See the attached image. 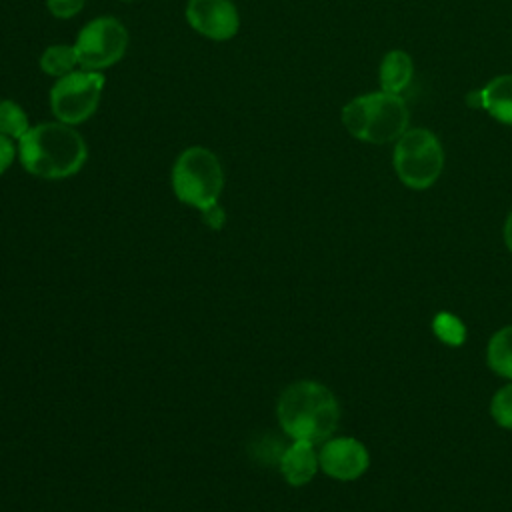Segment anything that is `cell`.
Segmentation results:
<instances>
[{
  "label": "cell",
  "instance_id": "obj_2",
  "mask_svg": "<svg viewBox=\"0 0 512 512\" xmlns=\"http://www.w3.org/2000/svg\"><path fill=\"white\" fill-rule=\"evenodd\" d=\"M276 418L292 440L320 444L334 434L340 406L328 386L316 380H298L282 390L276 402Z\"/></svg>",
  "mask_w": 512,
  "mask_h": 512
},
{
  "label": "cell",
  "instance_id": "obj_1",
  "mask_svg": "<svg viewBox=\"0 0 512 512\" xmlns=\"http://www.w3.org/2000/svg\"><path fill=\"white\" fill-rule=\"evenodd\" d=\"M22 168L42 180H64L82 170L88 144L76 126L60 120L32 124L16 142Z\"/></svg>",
  "mask_w": 512,
  "mask_h": 512
},
{
  "label": "cell",
  "instance_id": "obj_5",
  "mask_svg": "<svg viewBox=\"0 0 512 512\" xmlns=\"http://www.w3.org/2000/svg\"><path fill=\"white\" fill-rule=\"evenodd\" d=\"M392 166L404 186L426 190L444 170V148L432 130L408 128L394 142Z\"/></svg>",
  "mask_w": 512,
  "mask_h": 512
},
{
  "label": "cell",
  "instance_id": "obj_11",
  "mask_svg": "<svg viewBox=\"0 0 512 512\" xmlns=\"http://www.w3.org/2000/svg\"><path fill=\"white\" fill-rule=\"evenodd\" d=\"M414 78V60L406 50L394 48L384 54L378 70L380 90L402 94Z\"/></svg>",
  "mask_w": 512,
  "mask_h": 512
},
{
  "label": "cell",
  "instance_id": "obj_7",
  "mask_svg": "<svg viewBox=\"0 0 512 512\" xmlns=\"http://www.w3.org/2000/svg\"><path fill=\"white\" fill-rule=\"evenodd\" d=\"M128 42V30L116 16H96L80 28L74 40L78 64L86 70L104 72L124 58Z\"/></svg>",
  "mask_w": 512,
  "mask_h": 512
},
{
  "label": "cell",
  "instance_id": "obj_4",
  "mask_svg": "<svg viewBox=\"0 0 512 512\" xmlns=\"http://www.w3.org/2000/svg\"><path fill=\"white\" fill-rule=\"evenodd\" d=\"M174 196L196 210H206L218 204L224 188V168L216 152L206 146L194 144L184 148L170 172Z\"/></svg>",
  "mask_w": 512,
  "mask_h": 512
},
{
  "label": "cell",
  "instance_id": "obj_3",
  "mask_svg": "<svg viewBox=\"0 0 512 512\" xmlns=\"http://www.w3.org/2000/svg\"><path fill=\"white\" fill-rule=\"evenodd\" d=\"M342 124L346 132L368 144L396 142L410 124V110L400 94L376 90L360 94L344 104Z\"/></svg>",
  "mask_w": 512,
  "mask_h": 512
},
{
  "label": "cell",
  "instance_id": "obj_21",
  "mask_svg": "<svg viewBox=\"0 0 512 512\" xmlns=\"http://www.w3.org/2000/svg\"><path fill=\"white\" fill-rule=\"evenodd\" d=\"M122 2H134V0H122Z\"/></svg>",
  "mask_w": 512,
  "mask_h": 512
},
{
  "label": "cell",
  "instance_id": "obj_15",
  "mask_svg": "<svg viewBox=\"0 0 512 512\" xmlns=\"http://www.w3.org/2000/svg\"><path fill=\"white\" fill-rule=\"evenodd\" d=\"M30 118L26 110L12 98L0 100V134L18 142L30 128Z\"/></svg>",
  "mask_w": 512,
  "mask_h": 512
},
{
  "label": "cell",
  "instance_id": "obj_8",
  "mask_svg": "<svg viewBox=\"0 0 512 512\" xmlns=\"http://www.w3.org/2000/svg\"><path fill=\"white\" fill-rule=\"evenodd\" d=\"M188 26L214 42L232 40L240 30V12L234 0H186Z\"/></svg>",
  "mask_w": 512,
  "mask_h": 512
},
{
  "label": "cell",
  "instance_id": "obj_6",
  "mask_svg": "<svg viewBox=\"0 0 512 512\" xmlns=\"http://www.w3.org/2000/svg\"><path fill=\"white\" fill-rule=\"evenodd\" d=\"M106 78L104 72L76 68L54 80L48 92V104L54 120L78 126L92 118L102 102Z\"/></svg>",
  "mask_w": 512,
  "mask_h": 512
},
{
  "label": "cell",
  "instance_id": "obj_14",
  "mask_svg": "<svg viewBox=\"0 0 512 512\" xmlns=\"http://www.w3.org/2000/svg\"><path fill=\"white\" fill-rule=\"evenodd\" d=\"M38 66L46 76H52L54 80L74 72L80 68L78 56L74 50V44H50L42 50L38 58Z\"/></svg>",
  "mask_w": 512,
  "mask_h": 512
},
{
  "label": "cell",
  "instance_id": "obj_9",
  "mask_svg": "<svg viewBox=\"0 0 512 512\" xmlns=\"http://www.w3.org/2000/svg\"><path fill=\"white\" fill-rule=\"evenodd\" d=\"M320 470L334 480H356L370 466L368 448L352 436H336L322 442L318 452Z\"/></svg>",
  "mask_w": 512,
  "mask_h": 512
},
{
  "label": "cell",
  "instance_id": "obj_13",
  "mask_svg": "<svg viewBox=\"0 0 512 512\" xmlns=\"http://www.w3.org/2000/svg\"><path fill=\"white\" fill-rule=\"evenodd\" d=\"M486 362L494 374L512 382V324L502 326L490 336Z\"/></svg>",
  "mask_w": 512,
  "mask_h": 512
},
{
  "label": "cell",
  "instance_id": "obj_19",
  "mask_svg": "<svg viewBox=\"0 0 512 512\" xmlns=\"http://www.w3.org/2000/svg\"><path fill=\"white\" fill-rule=\"evenodd\" d=\"M202 218H204V222H206L212 230H220V228L224 226V222H226V212L222 210L220 204H214V206L202 210Z\"/></svg>",
  "mask_w": 512,
  "mask_h": 512
},
{
  "label": "cell",
  "instance_id": "obj_16",
  "mask_svg": "<svg viewBox=\"0 0 512 512\" xmlns=\"http://www.w3.org/2000/svg\"><path fill=\"white\" fill-rule=\"evenodd\" d=\"M490 416L492 420L506 428L512 430V382L504 384L490 400Z\"/></svg>",
  "mask_w": 512,
  "mask_h": 512
},
{
  "label": "cell",
  "instance_id": "obj_20",
  "mask_svg": "<svg viewBox=\"0 0 512 512\" xmlns=\"http://www.w3.org/2000/svg\"><path fill=\"white\" fill-rule=\"evenodd\" d=\"M504 244L512 252V210H510V214L506 216V222H504Z\"/></svg>",
  "mask_w": 512,
  "mask_h": 512
},
{
  "label": "cell",
  "instance_id": "obj_17",
  "mask_svg": "<svg viewBox=\"0 0 512 512\" xmlns=\"http://www.w3.org/2000/svg\"><path fill=\"white\" fill-rule=\"evenodd\" d=\"M46 10L58 20H70L84 10L86 0H44Z\"/></svg>",
  "mask_w": 512,
  "mask_h": 512
},
{
  "label": "cell",
  "instance_id": "obj_18",
  "mask_svg": "<svg viewBox=\"0 0 512 512\" xmlns=\"http://www.w3.org/2000/svg\"><path fill=\"white\" fill-rule=\"evenodd\" d=\"M18 158V146L12 138L0 134V176L12 166V162Z\"/></svg>",
  "mask_w": 512,
  "mask_h": 512
},
{
  "label": "cell",
  "instance_id": "obj_12",
  "mask_svg": "<svg viewBox=\"0 0 512 512\" xmlns=\"http://www.w3.org/2000/svg\"><path fill=\"white\" fill-rule=\"evenodd\" d=\"M480 108L494 120L512 126V74L494 76L484 88L478 90Z\"/></svg>",
  "mask_w": 512,
  "mask_h": 512
},
{
  "label": "cell",
  "instance_id": "obj_10",
  "mask_svg": "<svg viewBox=\"0 0 512 512\" xmlns=\"http://www.w3.org/2000/svg\"><path fill=\"white\" fill-rule=\"evenodd\" d=\"M316 444L312 442H304V440H292V444H288L278 460L280 466V474L284 476V480L290 486H304L308 484L318 468V452L314 448Z\"/></svg>",
  "mask_w": 512,
  "mask_h": 512
}]
</instances>
